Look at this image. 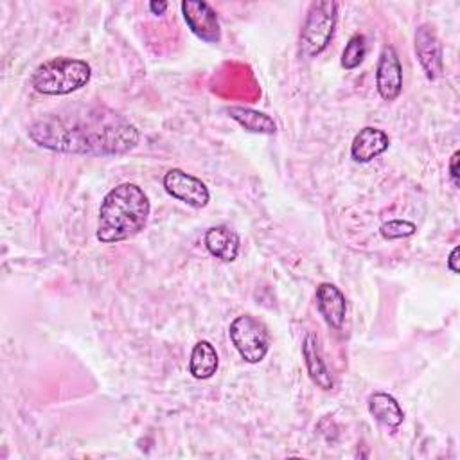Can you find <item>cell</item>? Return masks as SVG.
Returning a JSON list of instances; mask_svg holds the SVG:
<instances>
[{"label":"cell","mask_w":460,"mask_h":460,"mask_svg":"<svg viewBox=\"0 0 460 460\" xmlns=\"http://www.w3.org/2000/svg\"><path fill=\"white\" fill-rule=\"evenodd\" d=\"M367 54V41L363 34H352L350 40L347 41L343 52H341V66L345 70H352L356 68Z\"/></svg>","instance_id":"e0dca14e"},{"label":"cell","mask_w":460,"mask_h":460,"mask_svg":"<svg viewBox=\"0 0 460 460\" xmlns=\"http://www.w3.org/2000/svg\"><path fill=\"white\" fill-rule=\"evenodd\" d=\"M367 406L370 415L385 428L395 429L404 419L402 408L399 406L395 397H392L390 394H385V392L370 394L367 399Z\"/></svg>","instance_id":"5bb4252c"},{"label":"cell","mask_w":460,"mask_h":460,"mask_svg":"<svg viewBox=\"0 0 460 460\" xmlns=\"http://www.w3.org/2000/svg\"><path fill=\"white\" fill-rule=\"evenodd\" d=\"M417 226L411 221L406 219H392L386 221L379 226V232L385 239H401V237H410L413 235Z\"/></svg>","instance_id":"ac0fdd59"},{"label":"cell","mask_w":460,"mask_h":460,"mask_svg":"<svg viewBox=\"0 0 460 460\" xmlns=\"http://www.w3.org/2000/svg\"><path fill=\"white\" fill-rule=\"evenodd\" d=\"M217 367H219V358H217L216 347L207 340H199L192 347L190 359H189V372L196 379H208L216 374Z\"/></svg>","instance_id":"9a60e30c"},{"label":"cell","mask_w":460,"mask_h":460,"mask_svg":"<svg viewBox=\"0 0 460 460\" xmlns=\"http://www.w3.org/2000/svg\"><path fill=\"white\" fill-rule=\"evenodd\" d=\"M164 189L169 196L187 203L192 208H203L210 199L207 185L199 178L178 167L169 169L164 174Z\"/></svg>","instance_id":"8992f818"},{"label":"cell","mask_w":460,"mask_h":460,"mask_svg":"<svg viewBox=\"0 0 460 460\" xmlns=\"http://www.w3.org/2000/svg\"><path fill=\"white\" fill-rule=\"evenodd\" d=\"M458 156H460V153L455 151L451 155V160H449V176H451L455 185H458Z\"/></svg>","instance_id":"d6986e66"},{"label":"cell","mask_w":460,"mask_h":460,"mask_svg":"<svg viewBox=\"0 0 460 460\" xmlns=\"http://www.w3.org/2000/svg\"><path fill=\"white\" fill-rule=\"evenodd\" d=\"M316 307L325 323L332 329H340L347 314L345 295L331 282H322L316 288Z\"/></svg>","instance_id":"30bf717a"},{"label":"cell","mask_w":460,"mask_h":460,"mask_svg":"<svg viewBox=\"0 0 460 460\" xmlns=\"http://www.w3.org/2000/svg\"><path fill=\"white\" fill-rule=\"evenodd\" d=\"M417 59L429 81H435L444 72V52L442 43L429 23H420L413 36Z\"/></svg>","instance_id":"52a82bcc"},{"label":"cell","mask_w":460,"mask_h":460,"mask_svg":"<svg viewBox=\"0 0 460 460\" xmlns=\"http://www.w3.org/2000/svg\"><path fill=\"white\" fill-rule=\"evenodd\" d=\"M149 212L151 203L142 187L129 181L113 187L99 207L97 239L111 244L137 235L146 226Z\"/></svg>","instance_id":"7a4b0ae2"},{"label":"cell","mask_w":460,"mask_h":460,"mask_svg":"<svg viewBox=\"0 0 460 460\" xmlns=\"http://www.w3.org/2000/svg\"><path fill=\"white\" fill-rule=\"evenodd\" d=\"M230 119H234L237 124H241L246 131L252 133H262V135H273L277 131L275 120L257 110L252 108H243V106H230L226 110Z\"/></svg>","instance_id":"2e32d148"},{"label":"cell","mask_w":460,"mask_h":460,"mask_svg":"<svg viewBox=\"0 0 460 460\" xmlns=\"http://www.w3.org/2000/svg\"><path fill=\"white\" fill-rule=\"evenodd\" d=\"M302 356H304V363H305V368H307V374L311 377V381L322 388V390H332L334 386V381H332V376L325 365V361L322 359V354H320V347H318V340L313 332H307L304 336V341H302Z\"/></svg>","instance_id":"7c38bea8"},{"label":"cell","mask_w":460,"mask_h":460,"mask_svg":"<svg viewBox=\"0 0 460 460\" xmlns=\"http://www.w3.org/2000/svg\"><path fill=\"white\" fill-rule=\"evenodd\" d=\"M180 7L183 20L194 36L207 43H219L221 27L217 13L210 7V4L203 0H183Z\"/></svg>","instance_id":"ba28073f"},{"label":"cell","mask_w":460,"mask_h":460,"mask_svg":"<svg viewBox=\"0 0 460 460\" xmlns=\"http://www.w3.org/2000/svg\"><path fill=\"white\" fill-rule=\"evenodd\" d=\"M167 9V2H149V11L153 14H162Z\"/></svg>","instance_id":"44dd1931"},{"label":"cell","mask_w":460,"mask_h":460,"mask_svg":"<svg viewBox=\"0 0 460 460\" xmlns=\"http://www.w3.org/2000/svg\"><path fill=\"white\" fill-rule=\"evenodd\" d=\"M338 20V4L332 0H316L309 5L302 31L300 54L307 59L322 54L332 40Z\"/></svg>","instance_id":"277c9868"},{"label":"cell","mask_w":460,"mask_h":460,"mask_svg":"<svg viewBox=\"0 0 460 460\" xmlns=\"http://www.w3.org/2000/svg\"><path fill=\"white\" fill-rule=\"evenodd\" d=\"M388 146H390V138L383 129L374 126H365L356 133L350 144V156L354 158V162L365 164L383 155L388 149Z\"/></svg>","instance_id":"8fae6325"},{"label":"cell","mask_w":460,"mask_h":460,"mask_svg":"<svg viewBox=\"0 0 460 460\" xmlns=\"http://www.w3.org/2000/svg\"><path fill=\"white\" fill-rule=\"evenodd\" d=\"M29 138L40 147L88 156L124 155L138 144V129L102 104H77L36 119Z\"/></svg>","instance_id":"6da1fadb"},{"label":"cell","mask_w":460,"mask_h":460,"mask_svg":"<svg viewBox=\"0 0 460 460\" xmlns=\"http://www.w3.org/2000/svg\"><path fill=\"white\" fill-rule=\"evenodd\" d=\"M203 241L208 253L223 262H232L239 255V248H241L239 235L228 226L219 225V226L208 228Z\"/></svg>","instance_id":"4fadbf2b"},{"label":"cell","mask_w":460,"mask_h":460,"mask_svg":"<svg viewBox=\"0 0 460 460\" xmlns=\"http://www.w3.org/2000/svg\"><path fill=\"white\" fill-rule=\"evenodd\" d=\"M458 252H460V248H458V246H455V248L451 250V253H449L447 268H449V271H451V273H458Z\"/></svg>","instance_id":"ffe728a7"},{"label":"cell","mask_w":460,"mask_h":460,"mask_svg":"<svg viewBox=\"0 0 460 460\" xmlns=\"http://www.w3.org/2000/svg\"><path fill=\"white\" fill-rule=\"evenodd\" d=\"M376 86L385 101H394L402 90V65L392 45L381 50L376 68Z\"/></svg>","instance_id":"9c48e42d"},{"label":"cell","mask_w":460,"mask_h":460,"mask_svg":"<svg viewBox=\"0 0 460 460\" xmlns=\"http://www.w3.org/2000/svg\"><path fill=\"white\" fill-rule=\"evenodd\" d=\"M228 336L239 356L246 363H259L270 350V332L266 325L252 314H241L232 320Z\"/></svg>","instance_id":"5b68a950"},{"label":"cell","mask_w":460,"mask_h":460,"mask_svg":"<svg viewBox=\"0 0 460 460\" xmlns=\"http://www.w3.org/2000/svg\"><path fill=\"white\" fill-rule=\"evenodd\" d=\"M92 68L75 58H54L41 63L31 77V84L43 95H68L90 81Z\"/></svg>","instance_id":"3957f363"}]
</instances>
